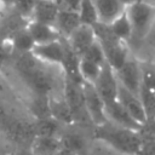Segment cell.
I'll use <instances>...</instances> for the list:
<instances>
[{"label": "cell", "instance_id": "cell-11", "mask_svg": "<svg viewBox=\"0 0 155 155\" xmlns=\"http://www.w3.org/2000/svg\"><path fill=\"white\" fill-rule=\"evenodd\" d=\"M93 1L98 12L99 23L103 24H110L122 12H125L127 7V5L124 4L121 0H93Z\"/></svg>", "mask_w": 155, "mask_h": 155}, {"label": "cell", "instance_id": "cell-29", "mask_svg": "<svg viewBox=\"0 0 155 155\" xmlns=\"http://www.w3.org/2000/svg\"><path fill=\"white\" fill-rule=\"evenodd\" d=\"M0 1H1V4L4 6H8L10 7V6H13L15 5V1L16 0H0Z\"/></svg>", "mask_w": 155, "mask_h": 155}, {"label": "cell", "instance_id": "cell-21", "mask_svg": "<svg viewBox=\"0 0 155 155\" xmlns=\"http://www.w3.org/2000/svg\"><path fill=\"white\" fill-rule=\"evenodd\" d=\"M61 143H62V148L63 149L73 151V153H75L78 155L85 148L84 138L78 133H67V134H64L62 137V139H61Z\"/></svg>", "mask_w": 155, "mask_h": 155}, {"label": "cell", "instance_id": "cell-23", "mask_svg": "<svg viewBox=\"0 0 155 155\" xmlns=\"http://www.w3.org/2000/svg\"><path fill=\"white\" fill-rule=\"evenodd\" d=\"M82 57L84 58H87V59H90V61H92V62H94L97 64H101V65H103L107 62L105 54H104V51H103V47H102V45L99 44L98 40H96L91 45V47L85 52V54Z\"/></svg>", "mask_w": 155, "mask_h": 155}, {"label": "cell", "instance_id": "cell-15", "mask_svg": "<svg viewBox=\"0 0 155 155\" xmlns=\"http://www.w3.org/2000/svg\"><path fill=\"white\" fill-rule=\"evenodd\" d=\"M81 25V21L79 17V12L75 11H67V10H59V13L57 16L54 27L62 35V38L68 39L70 34Z\"/></svg>", "mask_w": 155, "mask_h": 155}, {"label": "cell", "instance_id": "cell-6", "mask_svg": "<svg viewBox=\"0 0 155 155\" xmlns=\"http://www.w3.org/2000/svg\"><path fill=\"white\" fill-rule=\"evenodd\" d=\"M31 54L46 64L62 67L65 56V39L62 38L47 44H38L31 50Z\"/></svg>", "mask_w": 155, "mask_h": 155}, {"label": "cell", "instance_id": "cell-2", "mask_svg": "<svg viewBox=\"0 0 155 155\" xmlns=\"http://www.w3.org/2000/svg\"><path fill=\"white\" fill-rule=\"evenodd\" d=\"M97 40L103 47L105 59L110 67L116 71L119 70L130 56L126 41L119 39L109 28L108 24L97 23L93 25Z\"/></svg>", "mask_w": 155, "mask_h": 155}, {"label": "cell", "instance_id": "cell-4", "mask_svg": "<svg viewBox=\"0 0 155 155\" xmlns=\"http://www.w3.org/2000/svg\"><path fill=\"white\" fill-rule=\"evenodd\" d=\"M82 94H84V103L88 115V119L96 125L101 126L108 122V117L105 114V103L98 91L96 90L94 85L91 82L82 81Z\"/></svg>", "mask_w": 155, "mask_h": 155}, {"label": "cell", "instance_id": "cell-20", "mask_svg": "<svg viewBox=\"0 0 155 155\" xmlns=\"http://www.w3.org/2000/svg\"><path fill=\"white\" fill-rule=\"evenodd\" d=\"M79 17L81 24H87L93 27L97 23H99L98 12L93 0H81V5L79 8Z\"/></svg>", "mask_w": 155, "mask_h": 155}, {"label": "cell", "instance_id": "cell-25", "mask_svg": "<svg viewBox=\"0 0 155 155\" xmlns=\"http://www.w3.org/2000/svg\"><path fill=\"white\" fill-rule=\"evenodd\" d=\"M59 8L61 10H67V11H75L79 12L81 0H57Z\"/></svg>", "mask_w": 155, "mask_h": 155}, {"label": "cell", "instance_id": "cell-32", "mask_svg": "<svg viewBox=\"0 0 155 155\" xmlns=\"http://www.w3.org/2000/svg\"><path fill=\"white\" fill-rule=\"evenodd\" d=\"M2 6H4V5H2V4H1V1H0V13H1V7H2Z\"/></svg>", "mask_w": 155, "mask_h": 155}, {"label": "cell", "instance_id": "cell-7", "mask_svg": "<svg viewBox=\"0 0 155 155\" xmlns=\"http://www.w3.org/2000/svg\"><path fill=\"white\" fill-rule=\"evenodd\" d=\"M94 87L103 98L104 103L111 102L117 98L119 90V80L116 76V71L110 67L108 62H105L102 67L99 76L94 81Z\"/></svg>", "mask_w": 155, "mask_h": 155}, {"label": "cell", "instance_id": "cell-28", "mask_svg": "<svg viewBox=\"0 0 155 155\" xmlns=\"http://www.w3.org/2000/svg\"><path fill=\"white\" fill-rule=\"evenodd\" d=\"M54 155H78V154H75V153H73V151H69V150H67V149H61V150H58Z\"/></svg>", "mask_w": 155, "mask_h": 155}, {"label": "cell", "instance_id": "cell-13", "mask_svg": "<svg viewBox=\"0 0 155 155\" xmlns=\"http://www.w3.org/2000/svg\"><path fill=\"white\" fill-rule=\"evenodd\" d=\"M27 28L29 33L31 34L35 45L38 44H47L51 41H56L62 39V35L56 29L54 25L36 22V21H29L27 24Z\"/></svg>", "mask_w": 155, "mask_h": 155}, {"label": "cell", "instance_id": "cell-26", "mask_svg": "<svg viewBox=\"0 0 155 155\" xmlns=\"http://www.w3.org/2000/svg\"><path fill=\"white\" fill-rule=\"evenodd\" d=\"M140 153H144L145 155H155V143H148V144L143 143Z\"/></svg>", "mask_w": 155, "mask_h": 155}, {"label": "cell", "instance_id": "cell-18", "mask_svg": "<svg viewBox=\"0 0 155 155\" xmlns=\"http://www.w3.org/2000/svg\"><path fill=\"white\" fill-rule=\"evenodd\" d=\"M110 30L121 40L127 41L130 39H132V25H131V21L127 16V12L125 10V12H122L115 21H113L110 24H108Z\"/></svg>", "mask_w": 155, "mask_h": 155}, {"label": "cell", "instance_id": "cell-1", "mask_svg": "<svg viewBox=\"0 0 155 155\" xmlns=\"http://www.w3.org/2000/svg\"><path fill=\"white\" fill-rule=\"evenodd\" d=\"M96 137L125 154H138L143 147L138 131L119 126L111 121L96 126Z\"/></svg>", "mask_w": 155, "mask_h": 155}, {"label": "cell", "instance_id": "cell-22", "mask_svg": "<svg viewBox=\"0 0 155 155\" xmlns=\"http://www.w3.org/2000/svg\"><path fill=\"white\" fill-rule=\"evenodd\" d=\"M58 130V121L53 117L40 119L36 125V136L45 137H56V132Z\"/></svg>", "mask_w": 155, "mask_h": 155}, {"label": "cell", "instance_id": "cell-5", "mask_svg": "<svg viewBox=\"0 0 155 155\" xmlns=\"http://www.w3.org/2000/svg\"><path fill=\"white\" fill-rule=\"evenodd\" d=\"M119 84L132 93L139 96L142 86V67L140 63L132 56H128L124 65L116 70Z\"/></svg>", "mask_w": 155, "mask_h": 155}, {"label": "cell", "instance_id": "cell-14", "mask_svg": "<svg viewBox=\"0 0 155 155\" xmlns=\"http://www.w3.org/2000/svg\"><path fill=\"white\" fill-rule=\"evenodd\" d=\"M48 103H50V111L51 116L57 120L58 122L63 124H73L74 116L71 114V110L67 103V101L63 97V93L61 96H57L54 93L48 96Z\"/></svg>", "mask_w": 155, "mask_h": 155}, {"label": "cell", "instance_id": "cell-33", "mask_svg": "<svg viewBox=\"0 0 155 155\" xmlns=\"http://www.w3.org/2000/svg\"><path fill=\"white\" fill-rule=\"evenodd\" d=\"M154 119H155V116H154Z\"/></svg>", "mask_w": 155, "mask_h": 155}, {"label": "cell", "instance_id": "cell-12", "mask_svg": "<svg viewBox=\"0 0 155 155\" xmlns=\"http://www.w3.org/2000/svg\"><path fill=\"white\" fill-rule=\"evenodd\" d=\"M59 10L61 8L57 0H39L29 21H36L54 25Z\"/></svg>", "mask_w": 155, "mask_h": 155}, {"label": "cell", "instance_id": "cell-24", "mask_svg": "<svg viewBox=\"0 0 155 155\" xmlns=\"http://www.w3.org/2000/svg\"><path fill=\"white\" fill-rule=\"evenodd\" d=\"M38 2H39V0H16L13 7L22 18L30 19L31 13Z\"/></svg>", "mask_w": 155, "mask_h": 155}, {"label": "cell", "instance_id": "cell-10", "mask_svg": "<svg viewBox=\"0 0 155 155\" xmlns=\"http://www.w3.org/2000/svg\"><path fill=\"white\" fill-rule=\"evenodd\" d=\"M105 114L108 120L111 121L113 124H116L119 126H122L133 131H139L143 126L131 116V114L124 108V105L117 101V98L105 103Z\"/></svg>", "mask_w": 155, "mask_h": 155}, {"label": "cell", "instance_id": "cell-27", "mask_svg": "<svg viewBox=\"0 0 155 155\" xmlns=\"http://www.w3.org/2000/svg\"><path fill=\"white\" fill-rule=\"evenodd\" d=\"M16 155H34V154H33L30 148H23V149H19L16 153Z\"/></svg>", "mask_w": 155, "mask_h": 155}, {"label": "cell", "instance_id": "cell-30", "mask_svg": "<svg viewBox=\"0 0 155 155\" xmlns=\"http://www.w3.org/2000/svg\"><path fill=\"white\" fill-rule=\"evenodd\" d=\"M124 4H126V5H128V4H131L132 1H134V0H121Z\"/></svg>", "mask_w": 155, "mask_h": 155}, {"label": "cell", "instance_id": "cell-17", "mask_svg": "<svg viewBox=\"0 0 155 155\" xmlns=\"http://www.w3.org/2000/svg\"><path fill=\"white\" fill-rule=\"evenodd\" d=\"M11 40H12L13 50H17L21 53H29L35 46V41L27 27L19 28L18 30H16Z\"/></svg>", "mask_w": 155, "mask_h": 155}, {"label": "cell", "instance_id": "cell-3", "mask_svg": "<svg viewBox=\"0 0 155 155\" xmlns=\"http://www.w3.org/2000/svg\"><path fill=\"white\" fill-rule=\"evenodd\" d=\"M132 25V39L143 40L155 25V5L144 0H134L126 7Z\"/></svg>", "mask_w": 155, "mask_h": 155}, {"label": "cell", "instance_id": "cell-8", "mask_svg": "<svg viewBox=\"0 0 155 155\" xmlns=\"http://www.w3.org/2000/svg\"><path fill=\"white\" fill-rule=\"evenodd\" d=\"M117 101L131 114V116L140 125H144L149 120L139 96L132 93L131 91H128L120 84H119V90H117Z\"/></svg>", "mask_w": 155, "mask_h": 155}, {"label": "cell", "instance_id": "cell-19", "mask_svg": "<svg viewBox=\"0 0 155 155\" xmlns=\"http://www.w3.org/2000/svg\"><path fill=\"white\" fill-rule=\"evenodd\" d=\"M102 67L103 65L97 64V63H94V62H92L87 58L81 57L80 63H79V71H80V76L82 79V81L94 84V81L99 76Z\"/></svg>", "mask_w": 155, "mask_h": 155}, {"label": "cell", "instance_id": "cell-16", "mask_svg": "<svg viewBox=\"0 0 155 155\" xmlns=\"http://www.w3.org/2000/svg\"><path fill=\"white\" fill-rule=\"evenodd\" d=\"M30 149L34 155H54L58 150L62 149V143L57 137L35 136Z\"/></svg>", "mask_w": 155, "mask_h": 155}, {"label": "cell", "instance_id": "cell-9", "mask_svg": "<svg viewBox=\"0 0 155 155\" xmlns=\"http://www.w3.org/2000/svg\"><path fill=\"white\" fill-rule=\"evenodd\" d=\"M96 40H97V36H96L94 28L87 24L79 25L67 39L69 46L79 57H82Z\"/></svg>", "mask_w": 155, "mask_h": 155}, {"label": "cell", "instance_id": "cell-34", "mask_svg": "<svg viewBox=\"0 0 155 155\" xmlns=\"http://www.w3.org/2000/svg\"><path fill=\"white\" fill-rule=\"evenodd\" d=\"M154 27H155V25H154Z\"/></svg>", "mask_w": 155, "mask_h": 155}, {"label": "cell", "instance_id": "cell-31", "mask_svg": "<svg viewBox=\"0 0 155 155\" xmlns=\"http://www.w3.org/2000/svg\"><path fill=\"white\" fill-rule=\"evenodd\" d=\"M144 1H147V2H149L151 5H155V0H144Z\"/></svg>", "mask_w": 155, "mask_h": 155}]
</instances>
